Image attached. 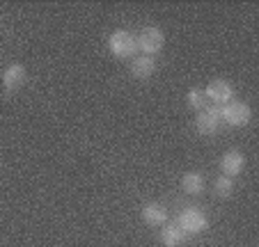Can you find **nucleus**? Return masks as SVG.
Returning <instances> with one entry per match:
<instances>
[{
    "mask_svg": "<svg viewBox=\"0 0 259 247\" xmlns=\"http://www.w3.org/2000/svg\"><path fill=\"white\" fill-rule=\"evenodd\" d=\"M177 224L186 231V236H195V233H202L209 229V218L197 206H186L177 218Z\"/></svg>",
    "mask_w": 259,
    "mask_h": 247,
    "instance_id": "nucleus-1",
    "label": "nucleus"
},
{
    "mask_svg": "<svg viewBox=\"0 0 259 247\" xmlns=\"http://www.w3.org/2000/svg\"><path fill=\"white\" fill-rule=\"evenodd\" d=\"M136 41H138V51H142L147 58H154V55H158L163 51V46H165V34H163V30L156 28V25H147L136 37Z\"/></svg>",
    "mask_w": 259,
    "mask_h": 247,
    "instance_id": "nucleus-2",
    "label": "nucleus"
},
{
    "mask_svg": "<svg viewBox=\"0 0 259 247\" xmlns=\"http://www.w3.org/2000/svg\"><path fill=\"white\" fill-rule=\"evenodd\" d=\"M108 48H110V53H113L115 58H119V60L133 58L136 51H138L136 34L126 32V30H117V32H113L110 34V39H108Z\"/></svg>",
    "mask_w": 259,
    "mask_h": 247,
    "instance_id": "nucleus-3",
    "label": "nucleus"
},
{
    "mask_svg": "<svg viewBox=\"0 0 259 247\" xmlns=\"http://www.w3.org/2000/svg\"><path fill=\"white\" fill-rule=\"evenodd\" d=\"M220 121H223V108L220 106L204 108V110L197 112V117H195V131L204 137L215 135L220 128Z\"/></svg>",
    "mask_w": 259,
    "mask_h": 247,
    "instance_id": "nucleus-4",
    "label": "nucleus"
},
{
    "mask_svg": "<svg viewBox=\"0 0 259 247\" xmlns=\"http://www.w3.org/2000/svg\"><path fill=\"white\" fill-rule=\"evenodd\" d=\"M250 119H252V110H250L248 103L243 101H230L227 106H223V121L230 124L234 128L248 126Z\"/></svg>",
    "mask_w": 259,
    "mask_h": 247,
    "instance_id": "nucleus-5",
    "label": "nucleus"
},
{
    "mask_svg": "<svg viewBox=\"0 0 259 247\" xmlns=\"http://www.w3.org/2000/svg\"><path fill=\"white\" fill-rule=\"evenodd\" d=\"M204 96H206V101H211L213 106L223 108L230 101H234V87H232L227 80H223V78H215V80H211L209 85H206Z\"/></svg>",
    "mask_w": 259,
    "mask_h": 247,
    "instance_id": "nucleus-6",
    "label": "nucleus"
},
{
    "mask_svg": "<svg viewBox=\"0 0 259 247\" xmlns=\"http://www.w3.org/2000/svg\"><path fill=\"white\" fill-rule=\"evenodd\" d=\"M28 82V71H25L23 64H10V67L3 71V87L7 92H16Z\"/></svg>",
    "mask_w": 259,
    "mask_h": 247,
    "instance_id": "nucleus-7",
    "label": "nucleus"
},
{
    "mask_svg": "<svg viewBox=\"0 0 259 247\" xmlns=\"http://www.w3.org/2000/svg\"><path fill=\"white\" fill-rule=\"evenodd\" d=\"M245 167V156L241 154L239 149H230L223 154V160H220V170H223V174L230 176V179H234V176H239L241 172H243Z\"/></svg>",
    "mask_w": 259,
    "mask_h": 247,
    "instance_id": "nucleus-8",
    "label": "nucleus"
},
{
    "mask_svg": "<svg viewBox=\"0 0 259 247\" xmlns=\"http://www.w3.org/2000/svg\"><path fill=\"white\" fill-rule=\"evenodd\" d=\"M142 222L149 227H163L167 224V209L163 204H147L142 209Z\"/></svg>",
    "mask_w": 259,
    "mask_h": 247,
    "instance_id": "nucleus-9",
    "label": "nucleus"
},
{
    "mask_svg": "<svg viewBox=\"0 0 259 247\" xmlns=\"http://www.w3.org/2000/svg\"><path fill=\"white\" fill-rule=\"evenodd\" d=\"M154 73H156V60L154 58L142 55V58H136L131 62V76L138 80H149Z\"/></svg>",
    "mask_w": 259,
    "mask_h": 247,
    "instance_id": "nucleus-10",
    "label": "nucleus"
},
{
    "mask_svg": "<svg viewBox=\"0 0 259 247\" xmlns=\"http://www.w3.org/2000/svg\"><path fill=\"white\" fill-rule=\"evenodd\" d=\"M186 231H184V229L179 227V224H163L161 227V242L165 247H179L181 242L186 240Z\"/></svg>",
    "mask_w": 259,
    "mask_h": 247,
    "instance_id": "nucleus-11",
    "label": "nucleus"
},
{
    "mask_svg": "<svg viewBox=\"0 0 259 247\" xmlns=\"http://www.w3.org/2000/svg\"><path fill=\"white\" fill-rule=\"evenodd\" d=\"M181 188H184L186 194H200L204 190V176L200 172H188L181 179Z\"/></svg>",
    "mask_w": 259,
    "mask_h": 247,
    "instance_id": "nucleus-12",
    "label": "nucleus"
},
{
    "mask_svg": "<svg viewBox=\"0 0 259 247\" xmlns=\"http://www.w3.org/2000/svg\"><path fill=\"white\" fill-rule=\"evenodd\" d=\"M213 192H215V197H220V199L232 197V192H234V181H232L230 176L220 174L213 183Z\"/></svg>",
    "mask_w": 259,
    "mask_h": 247,
    "instance_id": "nucleus-13",
    "label": "nucleus"
},
{
    "mask_svg": "<svg viewBox=\"0 0 259 247\" xmlns=\"http://www.w3.org/2000/svg\"><path fill=\"white\" fill-rule=\"evenodd\" d=\"M186 101H188V106L193 108V110H197V112H202L206 108V96H204V89H191V92L186 94Z\"/></svg>",
    "mask_w": 259,
    "mask_h": 247,
    "instance_id": "nucleus-14",
    "label": "nucleus"
}]
</instances>
